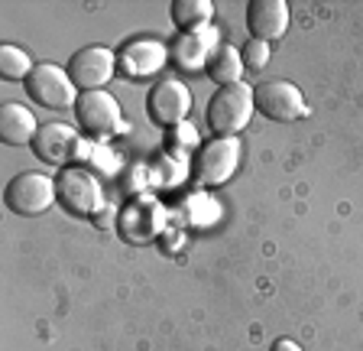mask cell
<instances>
[{
	"instance_id": "1",
	"label": "cell",
	"mask_w": 363,
	"mask_h": 351,
	"mask_svg": "<svg viewBox=\"0 0 363 351\" xmlns=\"http://www.w3.org/2000/svg\"><path fill=\"white\" fill-rule=\"evenodd\" d=\"M257 104H253V88L247 82L237 85H224L211 94L208 107H204V117H208V127H211L214 137H237L243 127L250 124Z\"/></svg>"
},
{
	"instance_id": "2",
	"label": "cell",
	"mask_w": 363,
	"mask_h": 351,
	"mask_svg": "<svg viewBox=\"0 0 363 351\" xmlns=\"http://www.w3.org/2000/svg\"><path fill=\"white\" fill-rule=\"evenodd\" d=\"M240 166V140L237 137H214L208 144L198 146L195 163H191V176L198 185L218 189L224 185Z\"/></svg>"
},
{
	"instance_id": "3",
	"label": "cell",
	"mask_w": 363,
	"mask_h": 351,
	"mask_svg": "<svg viewBox=\"0 0 363 351\" xmlns=\"http://www.w3.org/2000/svg\"><path fill=\"white\" fill-rule=\"evenodd\" d=\"M4 202L13 215L20 218H33L52 208L55 202V179L45 173H20L13 176L4 189Z\"/></svg>"
},
{
	"instance_id": "4",
	"label": "cell",
	"mask_w": 363,
	"mask_h": 351,
	"mask_svg": "<svg viewBox=\"0 0 363 351\" xmlns=\"http://www.w3.org/2000/svg\"><path fill=\"white\" fill-rule=\"evenodd\" d=\"M26 92L36 104L49 107V111H62V107H75L78 101V88L68 78V69H59L55 62H36V69L26 78Z\"/></svg>"
},
{
	"instance_id": "5",
	"label": "cell",
	"mask_w": 363,
	"mask_h": 351,
	"mask_svg": "<svg viewBox=\"0 0 363 351\" xmlns=\"http://www.w3.org/2000/svg\"><path fill=\"white\" fill-rule=\"evenodd\" d=\"M75 117L78 127L94 140H107L123 127L121 101L111 92H82L75 101Z\"/></svg>"
},
{
	"instance_id": "6",
	"label": "cell",
	"mask_w": 363,
	"mask_h": 351,
	"mask_svg": "<svg viewBox=\"0 0 363 351\" xmlns=\"http://www.w3.org/2000/svg\"><path fill=\"white\" fill-rule=\"evenodd\" d=\"M33 153H36L45 166L68 169L84 156V140L75 127H68V124H62V121H52V124H43V127H39L36 140H33Z\"/></svg>"
},
{
	"instance_id": "7",
	"label": "cell",
	"mask_w": 363,
	"mask_h": 351,
	"mask_svg": "<svg viewBox=\"0 0 363 351\" xmlns=\"http://www.w3.org/2000/svg\"><path fill=\"white\" fill-rule=\"evenodd\" d=\"M253 104L263 117L276 124H289L305 117L308 104H305V94L298 92V85L286 82V78H269V82H259L253 88Z\"/></svg>"
},
{
	"instance_id": "8",
	"label": "cell",
	"mask_w": 363,
	"mask_h": 351,
	"mask_svg": "<svg viewBox=\"0 0 363 351\" xmlns=\"http://www.w3.org/2000/svg\"><path fill=\"white\" fill-rule=\"evenodd\" d=\"M55 202L72 215H94L101 208V185L98 179L82 166L59 169L55 176Z\"/></svg>"
},
{
	"instance_id": "9",
	"label": "cell",
	"mask_w": 363,
	"mask_h": 351,
	"mask_svg": "<svg viewBox=\"0 0 363 351\" xmlns=\"http://www.w3.org/2000/svg\"><path fill=\"white\" fill-rule=\"evenodd\" d=\"M117 75V53L107 46H84L68 59V78L78 92H104L107 82Z\"/></svg>"
},
{
	"instance_id": "10",
	"label": "cell",
	"mask_w": 363,
	"mask_h": 351,
	"mask_svg": "<svg viewBox=\"0 0 363 351\" xmlns=\"http://www.w3.org/2000/svg\"><path fill=\"white\" fill-rule=\"evenodd\" d=\"M146 111H150L152 124L159 127H179V124H189L191 114V88L179 78H166L150 88L146 94Z\"/></svg>"
},
{
	"instance_id": "11",
	"label": "cell",
	"mask_w": 363,
	"mask_h": 351,
	"mask_svg": "<svg viewBox=\"0 0 363 351\" xmlns=\"http://www.w3.org/2000/svg\"><path fill=\"white\" fill-rule=\"evenodd\" d=\"M169 59V49L159 43V39H150V36H140V39H130L123 43L121 53H117V72L133 82L140 78H152Z\"/></svg>"
},
{
	"instance_id": "12",
	"label": "cell",
	"mask_w": 363,
	"mask_h": 351,
	"mask_svg": "<svg viewBox=\"0 0 363 351\" xmlns=\"http://www.w3.org/2000/svg\"><path fill=\"white\" fill-rule=\"evenodd\" d=\"M247 30L259 43H272L289 33V4L286 0H250Z\"/></svg>"
},
{
	"instance_id": "13",
	"label": "cell",
	"mask_w": 363,
	"mask_h": 351,
	"mask_svg": "<svg viewBox=\"0 0 363 351\" xmlns=\"http://www.w3.org/2000/svg\"><path fill=\"white\" fill-rule=\"evenodd\" d=\"M121 234L133 244H146L162 231V208L156 199H133L121 212Z\"/></svg>"
},
{
	"instance_id": "14",
	"label": "cell",
	"mask_w": 363,
	"mask_h": 351,
	"mask_svg": "<svg viewBox=\"0 0 363 351\" xmlns=\"http://www.w3.org/2000/svg\"><path fill=\"white\" fill-rule=\"evenodd\" d=\"M218 46H220V43H218V33H214V30L182 33V36L172 43L169 55H172L175 69H182V72H201V69H208V59H211V53Z\"/></svg>"
},
{
	"instance_id": "15",
	"label": "cell",
	"mask_w": 363,
	"mask_h": 351,
	"mask_svg": "<svg viewBox=\"0 0 363 351\" xmlns=\"http://www.w3.org/2000/svg\"><path fill=\"white\" fill-rule=\"evenodd\" d=\"M36 134H39L36 114L26 104L7 101V104L0 107V137H4L7 146H33Z\"/></svg>"
},
{
	"instance_id": "16",
	"label": "cell",
	"mask_w": 363,
	"mask_h": 351,
	"mask_svg": "<svg viewBox=\"0 0 363 351\" xmlns=\"http://www.w3.org/2000/svg\"><path fill=\"white\" fill-rule=\"evenodd\" d=\"M208 78H211L218 88H224V85H237L243 82V59L240 53H237L234 46H227V43H220L218 49L211 53V59H208Z\"/></svg>"
},
{
	"instance_id": "17",
	"label": "cell",
	"mask_w": 363,
	"mask_h": 351,
	"mask_svg": "<svg viewBox=\"0 0 363 351\" xmlns=\"http://www.w3.org/2000/svg\"><path fill=\"white\" fill-rule=\"evenodd\" d=\"M214 14H218V10H214L211 0H175L172 4V23L179 26L182 33L208 30Z\"/></svg>"
},
{
	"instance_id": "18",
	"label": "cell",
	"mask_w": 363,
	"mask_h": 351,
	"mask_svg": "<svg viewBox=\"0 0 363 351\" xmlns=\"http://www.w3.org/2000/svg\"><path fill=\"white\" fill-rule=\"evenodd\" d=\"M33 69H36V62L30 59L26 49H20V46L0 49V75L7 78V82H26Z\"/></svg>"
},
{
	"instance_id": "19",
	"label": "cell",
	"mask_w": 363,
	"mask_h": 351,
	"mask_svg": "<svg viewBox=\"0 0 363 351\" xmlns=\"http://www.w3.org/2000/svg\"><path fill=\"white\" fill-rule=\"evenodd\" d=\"M240 59H243V69L250 72H263L266 62H269V43H259V39H247L240 49Z\"/></svg>"
},
{
	"instance_id": "20",
	"label": "cell",
	"mask_w": 363,
	"mask_h": 351,
	"mask_svg": "<svg viewBox=\"0 0 363 351\" xmlns=\"http://www.w3.org/2000/svg\"><path fill=\"white\" fill-rule=\"evenodd\" d=\"M169 144L175 146V150H191V146L198 144V134L191 124H179V127H169Z\"/></svg>"
},
{
	"instance_id": "21",
	"label": "cell",
	"mask_w": 363,
	"mask_h": 351,
	"mask_svg": "<svg viewBox=\"0 0 363 351\" xmlns=\"http://www.w3.org/2000/svg\"><path fill=\"white\" fill-rule=\"evenodd\" d=\"M269 351H305L298 342H292V338H276V342L269 345Z\"/></svg>"
}]
</instances>
